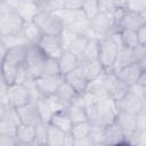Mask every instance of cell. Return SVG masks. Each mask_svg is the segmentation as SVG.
<instances>
[{
    "label": "cell",
    "mask_w": 146,
    "mask_h": 146,
    "mask_svg": "<svg viewBox=\"0 0 146 146\" xmlns=\"http://www.w3.org/2000/svg\"><path fill=\"white\" fill-rule=\"evenodd\" d=\"M143 25H145L140 14L138 13H133L130 10H125L121 23H120V31L121 30H129V31H138Z\"/></svg>",
    "instance_id": "obj_19"
},
{
    "label": "cell",
    "mask_w": 146,
    "mask_h": 146,
    "mask_svg": "<svg viewBox=\"0 0 146 146\" xmlns=\"http://www.w3.org/2000/svg\"><path fill=\"white\" fill-rule=\"evenodd\" d=\"M146 8V0L144 1H127V10L140 14Z\"/></svg>",
    "instance_id": "obj_44"
},
{
    "label": "cell",
    "mask_w": 146,
    "mask_h": 146,
    "mask_svg": "<svg viewBox=\"0 0 146 146\" xmlns=\"http://www.w3.org/2000/svg\"><path fill=\"white\" fill-rule=\"evenodd\" d=\"M0 146H18L15 136L0 135Z\"/></svg>",
    "instance_id": "obj_47"
},
{
    "label": "cell",
    "mask_w": 146,
    "mask_h": 146,
    "mask_svg": "<svg viewBox=\"0 0 146 146\" xmlns=\"http://www.w3.org/2000/svg\"><path fill=\"white\" fill-rule=\"evenodd\" d=\"M24 24L25 22L16 11L0 15V36L19 35Z\"/></svg>",
    "instance_id": "obj_6"
},
{
    "label": "cell",
    "mask_w": 146,
    "mask_h": 146,
    "mask_svg": "<svg viewBox=\"0 0 146 146\" xmlns=\"http://www.w3.org/2000/svg\"><path fill=\"white\" fill-rule=\"evenodd\" d=\"M104 130H105V127L92 124L90 136L92 137V139L96 144H104Z\"/></svg>",
    "instance_id": "obj_42"
},
{
    "label": "cell",
    "mask_w": 146,
    "mask_h": 146,
    "mask_svg": "<svg viewBox=\"0 0 146 146\" xmlns=\"http://www.w3.org/2000/svg\"><path fill=\"white\" fill-rule=\"evenodd\" d=\"M137 64L139 65V67L141 68V71H145V72H146V55H145Z\"/></svg>",
    "instance_id": "obj_51"
},
{
    "label": "cell",
    "mask_w": 146,
    "mask_h": 146,
    "mask_svg": "<svg viewBox=\"0 0 146 146\" xmlns=\"http://www.w3.org/2000/svg\"><path fill=\"white\" fill-rule=\"evenodd\" d=\"M117 146H130L127 141H124V143H122V144H120V145H117Z\"/></svg>",
    "instance_id": "obj_54"
},
{
    "label": "cell",
    "mask_w": 146,
    "mask_h": 146,
    "mask_svg": "<svg viewBox=\"0 0 146 146\" xmlns=\"http://www.w3.org/2000/svg\"><path fill=\"white\" fill-rule=\"evenodd\" d=\"M47 58L48 57L43 54V51L39 48L38 44H30L24 66L26 67L29 76L32 80H35L42 76L43 67Z\"/></svg>",
    "instance_id": "obj_3"
},
{
    "label": "cell",
    "mask_w": 146,
    "mask_h": 146,
    "mask_svg": "<svg viewBox=\"0 0 146 146\" xmlns=\"http://www.w3.org/2000/svg\"><path fill=\"white\" fill-rule=\"evenodd\" d=\"M17 114L19 116L21 123L22 124H27V125H34L36 127L38 124L42 123L41 122V117L36 107V103L35 100L30 102L29 104L16 108Z\"/></svg>",
    "instance_id": "obj_10"
},
{
    "label": "cell",
    "mask_w": 146,
    "mask_h": 146,
    "mask_svg": "<svg viewBox=\"0 0 146 146\" xmlns=\"http://www.w3.org/2000/svg\"><path fill=\"white\" fill-rule=\"evenodd\" d=\"M117 106H119V111L121 112L137 115L140 112V110L144 107V99L129 90V92L120 102H117Z\"/></svg>",
    "instance_id": "obj_13"
},
{
    "label": "cell",
    "mask_w": 146,
    "mask_h": 146,
    "mask_svg": "<svg viewBox=\"0 0 146 146\" xmlns=\"http://www.w3.org/2000/svg\"><path fill=\"white\" fill-rule=\"evenodd\" d=\"M137 117V130L146 129V103H144V107L136 115Z\"/></svg>",
    "instance_id": "obj_45"
},
{
    "label": "cell",
    "mask_w": 146,
    "mask_h": 146,
    "mask_svg": "<svg viewBox=\"0 0 146 146\" xmlns=\"http://www.w3.org/2000/svg\"><path fill=\"white\" fill-rule=\"evenodd\" d=\"M86 111L88 115V120L91 124L107 127L116 121V116L119 114L117 102L113 98L107 97L100 100L97 104H86Z\"/></svg>",
    "instance_id": "obj_1"
},
{
    "label": "cell",
    "mask_w": 146,
    "mask_h": 146,
    "mask_svg": "<svg viewBox=\"0 0 146 146\" xmlns=\"http://www.w3.org/2000/svg\"><path fill=\"white\" fill-rule=\"evenodd\" d=\"M64 79L76 91V94L79 96H82L87 91L88 86H89V82H90L80 66L78 68H75L73 72H71L67 75H65Z\"/></svg>",
    "instance_id": "obj_12"
},
{
    "label": "cell",
    "mask_w": 146,
    "mask_h": 146,
    "mask_svg": "<svg viewBox=\"0 0 146 146\" xmlns=\"http://www.w3.org/2000/svg\"><path fill=\"white\" fill-rule=\"evenodd\" d=\"M99 60V39H89L88 44L79 57V64Z\"/></svg>",
    "instance_id": "obj_26"
},
{
    "label": "cell",
    "mask_w": 146,
    "mask_h": 146,
    "mask_svg": "<svg viewBox=\"0 0 146 146\" xmlns=\"http://www.w3.org/2000/svg\"><path fill=\"white\" fill-rule=\"evenodd\" d=\"M137 83H138L139 86H141L143 88H146V72H145V71L141 72V74H140V76H139Z\"/></svg>",
    "instance_id": "obj_50"
},
{
    "label": "cell",
    "mask_w": 146,
    "mask_h": 146,
    "mask_svg": "<svg viewBox=\"0 0 146 146\" xmlns=\"http://www.w3.org/2000/svg\"><path fill=\"white\" fill-rule=\"evenodd\" d=\"M39 11L43 13H58L64 8L63 0H50V1H35Z\"/></svg>",
    "instance_id": "obj_34"
},
{
    "label": "cell",
    "mask_w": 146,
    "mask_h": 146,
    "mask_svg": "<svg viewBox=\"0 0 146 146\" xmlns=\"http://www.w3.org/2000/svg\"><path fill=\"white\" fill-rule=\"evenodd\" d=\"M82 11L88 21H91L95 18L99 13V0H89V1H83L82 6Z\"/></svg>",
    "instance_id": "obj_35"
},
{
    "label": "cell",
    "mask_w": 146,
    "mask_h": 146,
    "mask_svg": "<svg viewBox=\"0 0 146 146\" xmlns=\"http://www.w3.org/2000/svg\"><path fill=\"white\" fill-rule=\"evenodd\" d=\"M96 143L94 141L91 136L81 138V139H74V145L73 146H95Z\"/></svg>",
    "instance_id": "obj_48"
},
{
    "label": "cell",
    "mask_w": 146,
    "mask_h": 146,
    "mask_svg": "<svg viewBox=\"0 0 146 146\" xmlns=\"http://www.w3.org/2000/svg\"><path fill=\"white\" fill-rule=\"evenodd\" d=\"M140 16H141V18H143V21H144V23L146 24V8L140 13Z\"/></svg>",
    "instance_id": "obj_52"
},
{
    "label": "cell",
    "mask_w": 146,
    "mask_h": 146,
    "mask_svg": "<svg viewBox=\"0 0 146 146\" xmlns=\"http://www.w3.org/2000/svg\"><path fill=\"white\" fill-rule=\"evenodd\" d=\"M119 49L120 47L110 36L99 39V62L105 68V71L113 72Z\"/></svg>",
    "instance_id": "obj_4"
},
{
    "label": "cell",
    "mask_w": 146,
    "mask_h": 146,
    "mask_svg": "<svg viewBox=\"0 0 146 146\" xmlns=\"http://www.w3.org/2000/svg\"><path fill=\"white\" fill-rule=\"evenodd\" d=\"M127 143L130 146H146V129L133 131L127 137Z\"/></svg>",
    "instance_id": "obj_37"
},
{
    "label": "cell",
    "mask_w": 146,
    "mask_h": 146,
    "mask_svg": "<svg viewBox=\"0 0 146 146\" xmlns=\"http://www.w3.org/2000/svg\"><path fill=\"white\" fill-rule=\"evenodd\" d=\"M48 139V124L40 123L36 125V132H35V143L36 146H48L47 145Z\"/></svg>",
    "instance_id": "obj_39"
},
{
    "label": "cell",
    "mask_w": 146,
    "mask_h": 146,
    "mask_svg": "<svg viewBox=\"0 0 146 146\" xmlns=\"http://www.w3.org/2000/svg\"><path fill=\"white\" fill-rule=\"evenodd\" d=\"M91 129H92L91 122L84 121V122H80V123H74L70 133L72 135V137L74 139H81V138L90 136Z\"/></svg>",
    "instance_id": "obj_32"
},
{
    "label": "cell",
    "mask_w": 146,
    "mask_h": 146,
    "mask_svg": "<svg viewBox=\"0 0 146 146\" xmlns=\"http://www.w3.org/2000/svg\"><path fill=\"white\" fill-rule=\"evenodd\" d=\"M29 47H30L29 43H21V44L9 48L6 57L1 59V63H6V64H9L16 67L24 65L26 56H27Z\"/></svg>",
    "instance_id": "obj_11"
},
{
    "label": "cell",
    "mask_w": 146,
    "mask_h": 146,
    "mask_svg": "<svg viewBox=\"0 0 146 146\" xmlns=\"http://www.w3.org/2000/svg\"><path fill=\"white\" fill-rule=\"evenodd\" d=\"M56 95H57L67 106L79 97V95L76 94V91L65 81V79H64V82L60 84V87H59L58 91L56 92Z\"/></svg>",
    "instance_id": "obj_31"
},
{
    "label": "cell",
    "mask_w": 146,
    "mask_h": 146,
    "mask_svg": "<svg viewBox=\"0 0 146 146\" xmlns=\"http://www.w3.org/2000/svg\"><path fill=\"white\" fill-rule=\"evenodd\" d=\"M127 141V135L122 128L115 122L105 127L104 130V144L106 146H117Z\"/></svg>",
    "instance_id": "obj_14"
},
{
    "label": "cell",
    "mask_w": 146,
    "mask_h": 146,
    "mask_svg": "<svg viewBox=\"0 0 146 146\" xmlns=\"http://www.w3.org/2000/svg\"><path fill=\"white\" fill-rule=\"evenodd\" d=\"M90 27L97 39L106 38L113 32L117 31L114 26L112 16L104 13H99L95 18L90 21Z\"/></svg>",
    "instance_id": "obj_8"
},
{
    "label": "cell",
    "mask_w": 146,
    "mask_h": 146,
    "mask_svg": "<svg viewBox=\"0 0 146 146\" xmlns=\"http://www.w3.org/2000/svg\"><path fill=\"white\" fill-rule=\"evenodd\" d=\"M95 146H106V145L105 144H96Z\"/></svg>",
    "instance_id": "obj_55"
},
{
    "label": "cell",
    "mask_w": 146,
    "mask_h": 146,
    "mask_svg": "<svg viewBox=\"0 0 146 146\" xmlns=\"http://www.w3.org/2000/svg\"><path fill=\"white\" fill-rule=\"evenodd\" d=\"M35 103H36V107H38V111H39V114H40V117H41V122L46 123V124H49V122H50L55 112H54L48 98L40 97L39 99L35 100Z\"/></svg>",
    "instance_id": "obj_29"
},
{
    "label": "cell",
    "mask_w": 146,
    "mask_h": 146,
    "mask_svg": "<svg viewBox=\"0 0 146 146\" xmlns=\"http://www.w3.org/2000/svg\"><path fill=\"white\" fill-rule=\"evenodd\" d=\"M135 63H137L136 56H135V50L130 49V48L121 47L119 49V54H117V58H116V62L113 67V72L115 73V72L122 70L123 67H127Z\"/></svg>",
    "instance_id": "obj_22"
},
{
    "label": "cell",
    "mask_w": 146,
    "mask_h": 146,
    "mask_svg": "<svg viewBox=\"0 0 146 146\" xmlns=\"http://www.w3.org/2000/svg\"><path fill=\"white\" fill-rule=\"evenodd\" d=\"M64 82L63 75L55 76H40L34 80V87L36 92L44 98H49L58 91L60 84Z\"/></svg>",
    "instance_id": "obj_7"
},
{
    "label": "cell",
    "mask_w": 146,
    "mask_h": 146,
    "mask_svg": "<svg viewBox=\"0 0 146 146\" xmlns=\"http://www.w3.org/2000/svg\"><path fill=\"white\" fill-rule=\"evenodd\" d=\"M57 15L60 17L63 24L65 27H70L78 22H81L83 19H87L82 10H67V9H62L60 11L57 13Z\"/></svg>",
    "instance_id": "obj_27"
},
{
    "label": "cell",
    "mask_w": 146,
    "mask_h": 146,
    "mask_svg": "<svg viewBox=\"0 0 146 146\" xmlns=\"http://www.w3.org/2000/svg\"><path fill=\"white\" fill-rule=\"evenodd\" d=\"M120 36H121V42L122 47L135 49L139 46L138 38H137V32L136 31H129V30H121L120 31Z\"/></svg>",
    "instance_id": "obj_33"
},
{
    "label": "cell",
    "mask_w": 146,
    "mask_h": 146,
    "mask_svg": "<svg viewBox=\"0 0 146 146\" xmlns=\"http://www.w3.org/2000/svg\"><path fill=\"white\" fill-rule=\"evenodd\" d=\"M79 34H76L73 30L65 27L63 30V32L60 33V41H62V46L64 50H68V48L71 47V44L73 43V41L78 38Z\"/></svg>",
    "instance_id": "obj_40"
},
{
    "label": "cell",
    "mask_w": 146,
    "mask_h": 146,
    "mask_svg": "<svg viewBox=\"0 0 146 146\" xmlns=\"http://www.w3.org/2000/svg\"><path fill=\"white\" fill-rule=\"evenodd\" d=\"M15 11L23 18L25 23L33 22L39 13L35 1H16Z\"/></svg>",
    "instance_id": "obj_17"
},
{
    "label": "cell",
    "mask_w": 146,
    "mask_h": 146,
    "mask_svg": "<svg viewBox=\"0 0 146 146\" xmlns=\"http://www.w3.org/2000/svg\"><path fill=\"white\" fill-rule=\"evenodd\" d=\"M38 46L48 58L58 59L64 51L62 41H60V34L59 35H42Z\"/></svg>",
    "instance_id": "obj_9"
},
{
    "label": "cell",
    "mask_w": 146,
    "mask_h": 146,
    "mask_svg": "<svg viewBox=\"0 0 146 146\" xmlns=\"http://www.w3.org/2000/svg\"><path fill=\"white\" fill-rule=\"evenodd\" d=\"M116 123L125 132L127 137L137 130V117L135 114L119 111V114L116 116Z\"/></svg>",
    "instance_id": "obj_23"
},
{
    "label": "cell",
    "mask_w": 146,
    "mask_h": 146,
    "mask_svg": "<svg viewBox=\"0 0 146 146\" xmlns=\"http://www.w3.org/2000/svg\"><path fill=\"white\" fill-rule=\"evenodd\" d=\"M137 38H138L139 46L146 48V24L143 25V26L137 31Z\"/></svg>",
    "instance_id": "obj_49"
},
{
    "label": "cell",
    "mask_w": 146,
    "mask_h": 146,
    "mask_svg": "<svg viewBox=\"0 0 146 146\" xmlns=\"http://www.w3.org/2000/svg\"><path fill=\"white\" fill-rule=\"evenodd\" d=\"M49 124L59 129L60 131H63L65 133H70L72 128H73V122H72V120L68 115L67 110L55 112L50 122H49Z\"/></svg>",
    "instance_id": "obj_20"
},
{
    "label": "cell",
    "mask_w": 146,
    "mask_h": 146,
    "mask_svg": "<svg viewBox=\"0 0 146 146\" xmlns=\"http://www.w3.org/2000/svg\"><path fill=\"white\" fill-rule=\"evenodd\" d=\"M35 132L36 127L34 125H27V124H21L17 128L15 138L17 140L18 146H27V145H34L35 143Z\"/></svg>",
    "instance_id": "obj_18"
},
{
    "label": "cell",
    "mask_w": 146,
    "mask_h": 146,
    "mask_svg": "<svg viewBox=\"0 0 146 146\" xmlns=\"http://www.w3.org/2000/svg\"><path fill=\"white\" fill-rule=\"evenodd\" d=\"M117 7H119L117 1L99 0V10H100V13H104V14H107V15L112 16L116 11Z\"/></svg>",
    "instance_id": "obj_41"
},
{
    "label": "cell",
    "mask_w": 146,
    "mask_h": 146,
    "mask_svg": "<svg viewBox=\"0 0 146 146\" xmlns=\"http://www.w3.org/2000/svg\"><path fill=\"white\" fill-rule=\"evenodd\" d=\"M64 2V8L67 10H82L83 1L81 0H63Z\"/></svg>",
    "instance_id": "obj_46"
},
{
    "label": "cell",
    "mask_w": 146,
    "mask_h": 146,
    "mask_svg": "<svg viewBox=\"0 0 146 146\" xmlns=\"http://www.w3.org/2000/svg\"><path fill=\"white\" fill-rule=\"evenodd\" d=\"M67 112H68V115H70L73 124L89 121L87 111H86V105H84V102L81 96H79L74 102H72L67 106Z\"/></svg>",
    "instance_id": "obj_16"
},
{
    "label": "cell",
    "mask_w": 146,
    "mask_h": 146,
    "mask_svg": "<svg viewBox=\"0 0 146 146\" xmlns=\"http://www.w3.org/2000/svg\"><path fill=\"white\" fill-rule=\"evenodd\" d=\"M144 103H146V88H144Z\"/></svg>",
    "instance_id": "obj_53"
},
{
    "label": "cell",
    "mask_w": 146,
    "mask_h": 146,
    "mask_svg": "<svg viewBox=\"0 0 146 146\" xmlns=\"http://www.w3.org/2000/svg\"><path fill=\"white\" fill-rule=\"evenodd\" d=\"M54 112H58V111H63V110H67V105L57 96V95H54L51 97L48 98Z\"/></svg>",
    "instance_id": "obj_43"
},
{
    "label": "cell",
    "mask_w": 146,
    "mask_h": 146,
    "mask_svg": "<svg viewBox=\"0 0 146 146\" xmlns=\"http://www.w3.org/2000/svg\"><path fill=\"white\" fill-rule=\"evenodd\" d=\"M79 66L82 68V71L84 72V74H86V76L88 78L89 81L95 80L96 78H98L105 71V68L103 67V65L100 64L99 60L81 63V64H79Z\"/></svg>",
    "instance_id": "obj_28"
},
{
    "label": "cell",
    "mask_w": 146,
    "mask_h": 146,
    "mask_svg": "<svg viewBox=\"0 0 146 146\" xmlns=\"http://www.w3.org/2000/svg\"><path fill=\"white\" fill-rule=\"evenodd\" d=\"M130 87H128L127 84H124L123 82H121L117 76L115 75V73H112V78H111V83H110V96L111 98H113L115 102H120L128 92H129Z\"/></svg>",
    "instance_id": "obj_25"
},
{
    "label": "cell",
    "mask_w": 146,
    "mask_h": 146,
    "mask_svg": "<svg viewBox=\"0 0 146 146\" xmlns=\"http://www.w3.org/2000/svg\"><path fill=\"white\" fill-rule=\"evenodd\" d=\"M141 72L143 71L139 67V65L137 63H135V64H131V65H129L127 67H123L122 70L115 72V75L117 76V79L121 82H123L128 87H131V86L137 83Z\"/></svg>",
    "instance_id": "obj_15"
},
{
    "label": "cell",
    "mask_w": 146,
    "mask_h": 146,
    "mask_svg": "<svg viewBox=\"0 0 146 146\" xmlns=\"http://www.w3.org/2000/svg\"><path fill=\"white\" fill-rule=\"evenodd\" d=\"M65 132L60 131L59 129L48 124V139L47 145L48 146H64L65 139H66Z\"/></svg>",
    "instance_id": "obj_30"
},
{
    "label": "cell",
    "mask_w": 146,
    "mask_h": 146,
    "mask_svg": "<svg viewBox=\"0 0 146 146\" xmlns=\"http://www.w3.org/2000/svg\"><path fill=\"white\" fill-rule=\"evenodd\" d=\"M33 22L43 35H59L65 29V25L57 13L39 11Z\"/></svg>",
    "instance_id": "obj_2"
},
{
    "label": "cell",
    "mask_w": 146,
    "mask_h": 146,
    "mask_svg": "<svg viewBox=\"0 0 146 146\" xmlns=\"http://www.w3.org/2000/svg\"><path fill=\"white\" fill-rule=\"evenodd\" d=\"M88 41H89V38L84 36V35H78V38L73 41V43L68 48V51H71L79 58L82 55V52L84 51V49L88 44Z\"/></svg>",
    "instance_id": "obj_36"
},
{
    "label": "cell",
    "mask_w": 146,
    "mask_h": 146,
    "mask_svg": "<svg viewBox=\"0 0 146 146\" xmlns=\"http://www.w3.org/2000/svg\"><path fill=\"white\" fill-rule=\"evenodd\" d=\"M55 75H62L60 74V70H59L58 59L47 58L44 67H43L42 76H55Z\"/></svg>",
    "instance_id": "obj_38"
},
{
    "label": "cell",
    "mask_w": 146,
    "mask_h": 146,
    "mask_svg": "<svg viewBox=\"0 0 146 146\" xmlns=\"http://www.w3.org/2000/svg\"><path fill=\"white\" fill-rule=\"evenodd\" d=\"M17 111L13 106H0V135L15 136L21 125Z\"/></svg>",
    "instance_id": "obj_5"
},
{
    "label": "cell",
    "mask_w": 146,
    "mask_h": 146,
    "mask_svg": "<svg viewBox=\"0 0 146 146\" xmlns=\"http://www.w3.org/2000/svg\"><path fill=\"white\" fill-rule=\"evenodd\" d=\"M58 64H59L60 74L65 76L79 67V58L71 51L64 50L60 57L58 58Z\"/></svg>",
    "instance_id": "obj_21"
},
{
    "label": "cell",
    "mask_w": 146,
    "mask_h": 146,
    "mask_svg": "<svg viewBox=\"0 0 146 146\" xmlns=\"http://www.w3.org/2000/svg\"><path fill=\"white\" fill-rule=\"evenodd\" d=\"M21 35L25 40L26 43H29V44H38L43 34L41 33V31L35 25L34 22H29V23L24 24V27H23V30L21 32Z\"/></svg>",
    "instance_id": "obj_24"
}]
</instances>
